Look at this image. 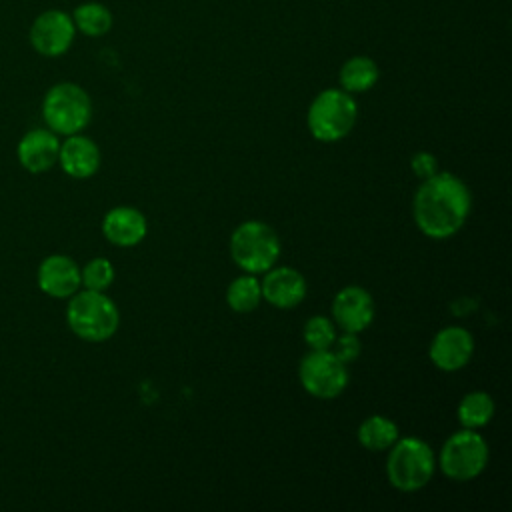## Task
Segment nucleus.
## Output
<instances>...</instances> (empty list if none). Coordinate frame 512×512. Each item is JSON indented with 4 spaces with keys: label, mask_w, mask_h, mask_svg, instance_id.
Listing matches in <instances>:
<instances>
[{
    "label": "nucleus",
    "mask_w": 512,
    "mask_h": 512,
    "mask_svg": "<svg viewBox=\"0 0 512 512\" xmlns=\"http://www.w3.org/2000/svg\"><path fill=\"white\" fill-rule=\"evenodd\" d=\"M148 232L146 216L134 206H116L106 212L102 220L104 238L120 248L136 246Z\"/></svg>",
    "instance_id": "15"
},
{
    "label": "nucleus",
    "mask_w": 512,
    "mask_h": 512,
    "mask_svg": "<svg viewBox=\"0 0 512 512\" xmlns=\"http://www.w3.org/2000/svg\"><path fill=\"white\" fill-rule=\"evenodd\" d=\"M58 162L68 176L84 180L98 172L100 148L96 146V142L92 138L82 136L80 132L70 134L64 142H60Z\"/></svg>",
    "instance_id": "16"
},
{
    "label": "nucleus",
    "mask_w": 512,
    "mask_h": 512,
    "mask_svg": "<svg viewBox=\"0 0 512 512\" xmlns=\"http://www.w3.org/2000/svg\"><path fill=\"white\" fill-rule=\"evenodd\" d=\"M74 20L62 10H48L40 14L30 28V42L42 56L64 54L74 40Z\"/></svg>",
    "instance_id": "9"
},
{
    "label": "nucleus",
    "mask_w": 512,
    "mask_h": 512,
    "mask_svg": "<svg viewBox=\"0 0 512 512\" xmlns=\"http://www.w3.org/2000/svg\"><path fill=\"white\" fill-rule=\"evenodd\" d=\"M358 106L350 92L340 88L322 90L308 108V130L320 142H338L356 124Z\"/></svg>",
    "instance_id": "4"
},
{
    "label": "nucleus",
    "mask_w": 512,
    "mask_h": 512,
    "mask_svg": "<svg viewBox=\"0 0 512 512\" xmlns=\"http://www.w3.org/2000/svg\"><path fill=\"white\" fill-rule=\"evenodd\" d=\"M74 26L86 36H102L112 28V14L104 4L86 2L74 10Z\"/></svg>",
    "instance_id": "21"
},
{
    "label": "nucleus",
    "mask_w": 512,
    "mask_h": 512,
    "mask_svg": "<svg viewBox=\"0 0 512 512\" xmlns=\"http://www.w3.org/2000/svg\"><path fill=\"white\" fill-rule=\"evenodd\" d=\"M332 318L344 332L358 334L374 320V300L362 286H344L332 300Z\"/></svg>",
    "instance_id": "11"
},
{
    "label": "nucleus",
    "mask_w": 512,
    "mask_h": 512,
    "mask_svg": "<svg viewBox=\"0 0 512 512\" xmlns=\"http://www.w3.org/2000/svg\"><path fill=\"white\" fill-rule=\"evenodd\" d=\"M488 444L480 432L462 428L454 432L440 450V470L456 482H468L476 478L488 464Z\"/></svg>",
    "instance_id": "7"
},
{
    "label": "nucleus",
    "mask_w": 512,
    "mask_h": 512,
    "mask_svg": "<svg viewBox=\"0 0 512 512\" xmlns=\"http://www.w3.org/2000/svg\"><path fill=\"white\" fill-rule=\"evenodd\" d=\"M38 286L52 298H70L80 290V268L66 254H50L38 266Z\"/></svg>",
    "instance_id": "12"
},
{
    "label": "nucleus",
    "mask_w": 512,
    "mask_h": 512,
    "mask_svg": "<svg viewBox=\"0 0 512 512\" xmlns=\"http://www.w3.org/2000/svg\"><path fill=\"white\" fill-rule=\"evenodd\" d=\"M330 350L336 354V358H340L344 364H348V362H352V360H356V358L360 356L362 344H360V340H358L356 334L344 332L342 336H338V338L334 340V344H332Z\"/></svg>",
    "instance_id": "24"
},
{
    "label": "nucleus",
    "mask_w": 512,
    "mask_h": 512,
    "mask_svg": "<svg viewBox=\"0 0 512 512\" xmlns=\"http://www.w3.org/2000/svg\"><path fill=\"white\" fill-rule=\"evenodd\" d=\"M474 354V338L462 326L442 328L430 344L428 356L442 372H456L464 368Z\"/></svg>",
    "instance_id": "10"
},
{
    "label": "nucleus",
    "mask_w": 512,
    "mask_h": 512,
    "mask_svg": "<svg viewBox=\"0 0 512 512\" xmlns=\"http://www.w3.org/2000/svg\"><path fill=\"white\" fill-rule=\"evenodd\" d=\"M458 422L462 424V428H472L478 430L482 426H486L492 416H494V400L488 392L482 390H474L468 392L460 404H458Z\"/></svg>",
    "instance_id": "19"
},
{
    "label": "nucleus",
    "mask_w": 512,
    "mask_h": 512,
    "mask_svg": "<svg viewBox=\"0 0 512 512\" xmlns=\"http://www.w3.org/2000/svg\"><path fill=\"white\" fill-rule=\"evenodd\" d=\"M42 118L54 134H78L92 118L90 96L78 84H54L42 100Z\"/></svg>",
    "instance_id": "5"
},
{
    "label": "nucleus",
    "mask_w": 512,
    "mask_h": 512,
    "mask_svg": "<svg viewBox=\"0 0 512 512\" xmlns=\"http://www.w3.org/2000/svg\"><path fill=\"white\" fill-rule=\"evenodd\" d=\"M68 328L86 342H104L112 338L120 324V312L112 298L96 290H78L66 306Z\"/></svg>",
    "instance_id": "2"
},
{
    "label": "nucleus",
    "mask_w": 512,
    "mask_h": 512,
    "mask_svg": "<svg viewBox=\"0 0 512 512\" xmlns=\"http://www.w3.org/2000/svg\"><path fill=\"white\" fill-rule=\"evenodd\" d=\"M386 460V474L390 484L402 492H416L424 488L436 470V458L432 448L416 438H398L390 448Z\"/></svg>",
    "instance_id": "3"
},
{
    "label": "nucleus",
    "mask_w": 512,
    "mask_h": 512,
    "mask_svg": "<svg viewBox=\"0 0 512 512\" xmlns=\"http://www.w3.org/2000/svg\"><path fill=\"white\" fill-rule=\"evenodd\" d=\"M410 168L412 172L418 176V178H428L432 174L438 172V164H436V158L430 154V152H416L410 160Z\"/></svg>",
    "instance_id": "25"
},
{
    "label": "nucleus",
    "mask_w": 512,
    "mask_h": 512,
    "mask_svg": "<svg viewBox=\"0 0 512 512\" xmlns=\"http://www.w3.org/2000/svg\"><path fill=\"white\" fill-rule=\"evenodd\" d=\"M378 76H380L378 66L368 56H352L340 68L342 90H346L350 94L370 90L378 82Z\"/></svg>",
    "instance_id": "18"
},
{
    "label": "nucleus",
    "mask_w": 512,
    "mask_h": 512,
    "mask_svg": "<svg viewBox=\"0 0 512 512\" xmlns=\"http://www.w3.org/2000/svg\"><path fill=\"white\" fill-rule=\"evenodd\" d=\"M58 152L60 140L50 128H34L26 132L16 148L20 166L32 174L50 170L58 162Z\"/></svg>",
    "instance_id": "13"
},
{
    "label": "nucleus",
    "mask_w": 512,
    "mask_h": 512,
    "mask_svg": "<svg viewBox=\"0 0 512 512\" xmlns=\"http://www.w3.org/2000/svg\"><path fill=\"white\" fill-rule=\"evenodd\" d=\"M112 282H114V266L106 258H92L80 270V284L86 290L106 292Z\"/></svg>",
    "instance_id": "22"
},
{
    "label": "nucleus",
    "mask_w": 512,
    "mask_h": 512,
    "mask_svg": "<svg viewBox=\"0 0 512 512\" xmlns=\"http://www.w3.org/2000/svg\"><path fill=\"white\" fill-rule=\"evenodd\" d=\"M262 298L276 308H294L306 296V280L304 276L290 266L270 268L264 272V280L260 282Z\"/></svg>",
    "instance_id": "14"
},
{
    "label": "nucleus",
    "mask_w": 512,
    "mask_h": 512,
    "mask_svg": "<svg viewBox=\"0 0 512 512\" xmlns=\"http://www.w3.org/2000/svg\"><path fill=\"white\" fill-rule=\"evenodd\" d=\"M470 208L472 196L468 186L450 172H436L424 178L412 202L418 230L432 240H444L460 232Z\"/></svg>",
    "instance_id": "1"
},
{
    "label": "nucleus",
    "mask_w": 512,
    "mask_h": 512,
    "mask_svg": "<svg viewBox=\"0 0 512 512\" xmlns=\"http://www.w3.org/2000/svg\"><path fill=\"white\" fill-rule=\"evenodd\" d=\"M336 340V326L326 316H312L304 324V342L310 350H330Z\"/></svg>",
    "instance_id": "23"
},
{
    "label": "nucleus",
    "mask_w": 512,
    "mask_h": 512,
    "mask_svg": "<svg viewBox=\"0 0 512 512\" xmlns=\"http://www.w3.org/2000/svg\"><path fill=\"white\" fill-rule=\"evenodd\" d=\"M230 254L244 272H266L280 256L278 234L266 222L246 220L230 236Z\"/></svg>",
    "instance_id": "6"
},
{
    "label": "nucleus",
    "mask_w": 512,
    "mask_h": 512,
    "mask_svg": "<svg viewBox=\"0 0 512 512\" xmlns=\"http://www.w3.org/2000/svg\"><path fill=\"white\" fill-rule=\"evenodd\" d=\"M400 438V430L394 420L372 414L358 426V442L370 452H384Z\"/></svg>",
    "instance_id": "17"
},
{
    "label": "nucleus",
    "mask_w": 512,
    "mask_h": 512,
    "mask_svg": "<svg viewBox=\"0 0 512 512\" xmlns=\"http://www.w3.org/2000/svg\"><path fill=\"white\" fill-rule=\"evenodd\" d=\"M262 300V288L256 274H244L234 278L226 288V304L240 314L252 312Z\"/></svg>",
    "instance_id": "20"
},
{
    "label": "nucleus",
    "mask_w": 512,
    "mask_h": 512,
    "mask_svg": "<svg viewBox=\"0 0 512 512\" xmlns=\"http://www.w3.org/2000/svg\"><path fill=\"white\" fill-rule=\"evenodd\" d=\"M302 388L320 400H332L348 386V368L332 350H310L298 366Z\"/></svg>",
    "instance_id": "8"
}]
</instances>
